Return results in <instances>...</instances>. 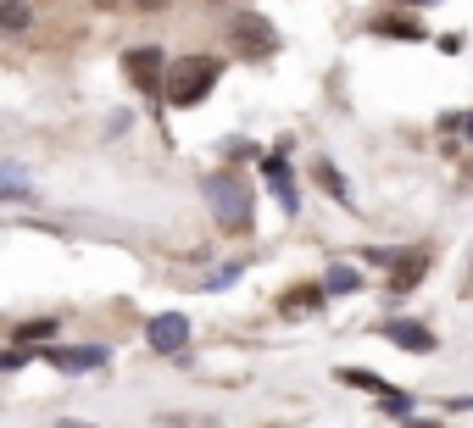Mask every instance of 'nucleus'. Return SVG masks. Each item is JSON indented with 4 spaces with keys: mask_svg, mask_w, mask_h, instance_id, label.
<instances>
[{
    "mask_svg": "<svg viewBox=\"0 0 473 428\" xmlns=\"http://www.w3.org/2000/svg\"><path fill=\"white\" fill-rule=\"evenodd\" d=\"M145 340H150V351H162V356H178V351L189 345V317H184V312H162V317H150Z\"/></svg>",
    "mask_w": 473,
    "mask_h": 428,
    "instance_id": "obj_4",
    "label": "nucleus"
},
{
    "mask_svg": "<svg viewBox=\"0 0 473 428\" xmlns=\"http://www.w3.org/2000/svg\"><path fill=\"white\" fill-rule=\"evenodd\" d=\"M423 268H429L423 256H396V278H390V295H406V289H413V284L423 278Z\"/></svg>",
    "mask_w": 473,
    "mask_h": 428,
    "instance_id": "obj_10",
    "label": "nucleus"
},
{
    "mask_svg": "<svg viewBox=\"0 0 473 428\" xmlns=\"http://www.w3.org/2000/svg\"><path fill=\"white\" fill-rule=\"evenodd\" d=\"M28 0H0V28H28Z\"/></svg>",
    "mask_w": 473,
    "mask_h": 428,
    "instance_id": "obj_11",
    "label": "nucleus"
},
{
    "mask_svg": "<svg viewBox=\"0 0 473 428\" xmlns=\"http://www.w3.org/2000/svg\"><path fill=\"white\" fill-rule=\"evenodd\" d=\"M123 73H129V84H134V89L156 95V89H162L168 61H162V50H156V45H140V50H129V56H123Z\"/></svg>",
    "mask_w": 473,
    "mask_h": 428,
    "instance_id": "obj_3",
    "label": "nucleus"
},
{
    "mask_svg": "<svg viewBox=\"0 0 473 428\" xmlns=\"http://www.w3.org/2000/svg\"><path fill=\"white\" fill-rule=\"evenodd\" d=\"M262 173H268V184H273V195H278V206H284V212H296L301 201H296V184H290V168H284L278 156H268V161H262Z\"/></svg>",
    "mask_w": 473,
    "mask_h": 428,
    "instance_id": "obj_7",
    "label": "nucleus"
},
{
    "mask_svg": "<svg viewBox=\"0 0 473 428\" xmlns=\"http://www.w3.org/2000/svg\"><path fill=\"white\" fill-rule=\"evenodd\" d=\"M234 278H240V268H234V261H229V268H223V273H212L206 284H212V289H223V284H234Z\"/></svg>",
    "mask_w": 473,
    "mask_h": 428,
    "instance_id": "obj_18",
    "label": "nucleus"
},
{
    "mask_svg": "<svg viewBox=\"0 0 473 428\" xmlns=\"http://www.w3.org/2000/svg\"><path fill=\"white\" fill-rule=\"evenodd\" d=\"M468 128H473V112H468Z\"/></svg>",
    "mask_w": 473,
    "mask_h": 428,
    "instance_id": "obj_23",
    "label": "nucleus"
},
{
    "mask_svg": "<svg viewBox=\"0 0 473 428\" xmlns=\"http://www.w3.org/2000/svg\"><path fill=\"white\" fill-rule=\"evenodd\" d=\"M318 306H323V289L318 284H301V289H290L278 301V312H290V317H306V312H318Z\"/></svg>",
    "mask_w": 473,
    "mask_h": 428,
    "instance_id": "obj_9",
    "label": "nucleus"
},
{
    "mask_svg": "<svg viewBox=\"0 0 473 428\" xmlns=\"http://www.w3.org/2000/svg\"><path fill=\"white\" fill-rule=\"evenodd\" d=\"M95 6H117V0H95Z\"/></svg>",
    "mask_w": 473,
    "mask_h": 428,
    "instance_id": "obj_21",
    "label": "nucleus"
},
{
    "mask_svg": "<svg viewBox=\"0 0 473 428\" xmlns=\"http://www.w3.org/2000/svg\"><path fill=\"white\" fill-rule=\"evenodd\" d=\"M28 361V351H0V373H12V368H23Z\"/></svg>",
    "mask_w": 473,
    "mask_h": 428,
    "instance_id": "obj_17",
    "label": "nucleus"
},
{
    "mask_svg": "<svg viewBox=\"0 0 473 428\" xmlns=\"http://www.w3.org/2000/svg\"><path fill=\"white\" fill-rule=\"evenodd\" d=\"M45 356L56 361L61 373H89V368H101V361H106V351H101V345H78V351H45Z\"/></svg>",
    "mask_w": 473,
    "mask_h": 428,
    "instance_id": "obj_6",
    "label": "nucleus"
},
{
    "mask_svg": "<svg viewBox=\"0 0 473 428\" xmlns=\"http://www.w3.org/2000/svg\"><path fill=\"white\" fill-rule=\"evenodd\" d=\"M17 195H28V178L17 168H0V201H17Z\"/></svg>",
    "mask_w": 473,
    "mask_h": 428,
    "instance_id": "obj_13",
    "label": "nucleus"
},
{
    "mask_svg": "<svg viewBox=\"0 0 473 428\" xmlns=\"http://www.w3.org/2000/svg\"><path fill=\"white\" fill-rule=\"evenodd\" d=\"M378 34H390V40H418L423 28H418L413 17H385V23H378Z\"/></svg>",
    "mask_w": 473,
    "mask_h": 428,
    "instance_id": "obj_12",
    "label": "nucleus"
},
{
    "mask_svg": "<svg viewBox=\"0 0 473 428\" xmlns=\"http://www.w3.org/2000/svg\"><path fill=\"white\" fill-rule=\"evenodd\" d=\"M234 40H240V45H245L250 56H268V50L278 45L273 23H268V17H250V12H245V17H234Z\"/></svg>",
    "mask_w": 473,
    "mask_h": 428,
    "instance_id": "obj_5",
    "label": "nucleus"
},
{
    "mask_svg": "<svg viewBox=\"0 0 473 428\" xmlns=\"http://www.w3.org/2000/svg\"><path fill=\"white\" fill-rule=\"evenodd\" d=\"M318 184H323V189L334 195V201H351V195H345V178H340V173L329 168V161H318Z\"/></svg>",
    "mask_w": 473,
    "mask_h": 428,
    "instance_id": "obj_14",
    "label": "nucleus"
},
{
    "mask_svg": "<svg viewBox=\"0 0 473 428\" xmlns=\"http://www.w3.org/2000/svg\"><path fill=\"white\" fill-rule=\"evenodd\" d=\"M406 6H429V0H406Z\"/></svg>",
    "mask_w": 473,
    "mask_h": 428,
    "instance_id": "obj_22",
    "label": "nucleus"
},
{
    "mask_svg": "<svg viewBox=\"0 0 473 428\" xmlns=\"http://www.w3.org/2000/svg\"><path fill=\"white\" fill-rule=\"evenodd\" d=\"M61 428H89V423H78V417H61Z\"/></svg>",
    "mask_w": 473,
    "mask_h": 428,
    "instance_id": "obj_20",
    "label": "nucleus"
},
{
    "mask_svg": "<svg viewBox=\"0 0 473 428\" xmlns=\"http://www.w3.org/2000/svg\"><path fill=\"white\" fill-rule=\"evenodd\" d=\"M129 6H140V12H156V6H168V0H129Z\"/></svg>",
    "mask_w": 473,
    "mask_h": 428,
    "instance_id": "obj_19",
    "label": "nucleus"
},
{
    "mask_svg": "<svg viewBox=\"0 0 473 428\" xmlns=\"http://www.w3.org/2000/svg\"><path fill=\"white\" fill-rule=\"evenodd\" d=\"M385 340H396L406 351H434V334H429L423 323H385Z\"/></svg>",
    "mask_w": 473,
    "mask_h": 428,
    "instance_id": "obj_8",
    "label": "nucleus"
},
{
    "mask_svg": "<svg viewBox=\"0 0 473 428\" xmlns=\"http://www.w3.org/2000/svg\"><path fill=\"white\" fill-rule=\"evenodd\" d=\"M217 61L212 56H178L173 68L162 73V89H168V101L173 106H201L206 95H212V84H217Z\"/></svg>",
    "mask_w": 473,
    "mask_h": 428,
    "instance_id": "obj_1",
    "label": "nucleus"
},
{
    "mask_svg": "<svg viewBox=\"0 0 473 428\" xmlns=\"http://www.w3.org/2000/svg\"><path fill=\"white\" fill-rule=\"evenodd\" d=\"M50 328H56L50 317H40V323H23V334H17V340H23V345H28V340H45V334H50Z\"/></svg>",
    "mask_w": 473,
    "mask_h": 428,
    "instance_id": "obj_16",
    "label": "nucleus"
},
{
    "mask_svg": "<svg viewBox=\"0 0 473 428\" xmlns=\"http://www.w3.org/2000/svg\"><path fill=\"white\" fill-rule=\"evenodd\" d=\"M206 206H212V217L223 223L229 234L250 228V189H245V178H234V173H212V178H206Z\"/></svg>",
    "mask_w": 473,
    "mask_h": 428,
    "instance_id": "obj_2",
    "label": "nucleus"
},
{
    "mask_svg": "<svg viewBox=\"0 0 473 428\" xmlns=\"http://www.w3.org/2000/svg\"><path fill=\"white\" fill-rule=\"evenodd\" d=\"M357 284H362V278H357V273H351V268H334V273H329V284H323V289H329V295H351V289H357Z\"/></svg>",
    "mask_w": 473,
    "mask_h": 428,
    "instance_id": "obj_15",
    "label": "nucleus"
}]
</instances>
